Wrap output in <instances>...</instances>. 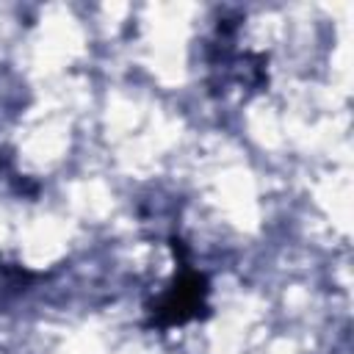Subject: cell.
I'll return each mask as SVG.
<instances>
[{
    "instance_id": "obj_1",
    "label": "cell",
    "mask_w": 354,
    "mask_h": 354,
    "mask_svg": "<svg viewBox=\"0 0 354 354\" xmlns=\"http://www.w3.org/2000/svg\"><path fill=\"white\" fill-rule=\"evenodd\" d=\"M202 296H205V279L199 274H183L163 299V304L158 307V315L163 318V324H180L196 315Z\"/></svg>"
}]
</instances>
